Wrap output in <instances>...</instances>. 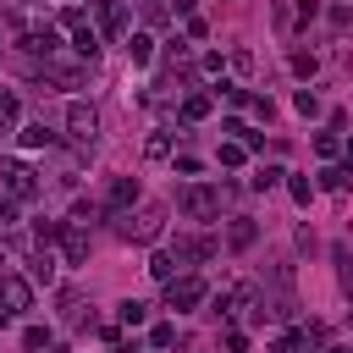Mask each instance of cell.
<instances>
[{
	"label": "cell",
	"instance_id": "cell-15",
	"mask_svg": "<svg viewBox=\"0 0 353 353\" xmlns=\"http://www.w3.org/2000/svg\"><path fill=\"white\" fill-rule=\"evenodd\" d=\"M254 237H259V226H254L248 215H237V221H232V232H226V243H232V248H248Z\"/></svg>",
	"mask_w": 353,
	"mask_h": 353
},
{
	"label": "cell",
	"instance_id": "cell-26",
	"mask_svg": "<svg viewBox=\"0 0 353 353\" xmlns=\"http://www.w3.org/2000/svg\"><path fill=\"white\" fill-rule=\"evenodd\" d=\"M287 193H292L298 204H309V199H314V182H309V176H287Z\"/></svg>",
	"mask_w": 353,
	"mask_h": 353
},
{
	"label": "cell",
	"instance_id": "cell-4",
	"mask_svg": "<svg viewBox=\"0 0 353 353\" xmlns=\"http://www.w3.org/2000/svg\"><path fill=\"white\" fill-rule=\"evenodd\" d=\"M66 132H72L83 149H94V132H99V110H94V105H83V99H72V105H66Z\"/></svg>",
	"mask_w": 353,
	"mask_h": 353
},
{
	"label": "cell",
	"instance_id": "cell-8",
	"mask_svg": "<svg viewBox=\"0 0 353 353\" xmlns=\"http://www.w3.org/2000/svg\"><path fill=\"white\" fill-rule=\"evenodd\" d=\"M132 204H138V176H110V182H105V210L127 215Z\"/></svg>",
	"mask_w": 353,
	"mask_h": 353
},
{
	"label": "cell",
	"instance_id": "cell-13",
	"mask_svg": "<svg viewBox=\"0 0 353 353\" xmlns=\"http://www.w3.org/2000/svg\"><path fill=\"white\" fill-rule=\"evenodd\" d=\"M72 50H77L83 61H94V55H99V28H88V22L72 28Z\"/></svg>",
	"mask_w": 353,
	"mask_h": 353
},
{
	"label": "cell",
	"instance_id": "cell-7",
	"mask_svg": "<svg viewBox=\"0 0 353 353\" xmlns=\"http://www.w3.org/2000/svg\"><path fill=\"white\" fill-rule=\"evenodd\" d=\"M0 309H6V314L33 309V281H28V276H0Z\"/></svg>",
	"mask_w": 353,
	"mask_h": 353
},
{
	"label": "cell",
	"instance_id": "cell-14",
	"mask_svg": "<svg viewBox=\"0 0 353 353\" xmlns=\"http://www.w3.org/2000/svg\"><path fill=\"white\" fill-rule=\"evenodd\" d=\"M50 143H55V132H50L44 121H28V127H22V149H50Z\"/></svg>",
	"mask_w": 353,
	"mask_h": 353
},
{
	"label": "cell",
	"instance_id": "cell-10",
	"mask_svg": "<svg viewBox=\"0 0 353 353\" xmlns=\"http://www.w3.org/2000/svg\"><path fill=\"white\" fill-rule=\"evenodd\" d=\"M210 254H215V243H210V237H176V248H171L176 270H182V265H199V259H210Z\"/></svg>",
	"mask_w": 353,
	"mask_h": 353
},
{
	"label": "cell",
	"instance_id": "cell-36",
	"mask_svg": "<svg viewBox=\"0 0 353 353\" xmlns=\"http://www.w3.org/2000/svg\"><path fill=\"white\" fill-rule=\"evenodd\" d=\"M11 221H17V199H11V193H0V232H6Z\"/></svg>",
	"mask_w": 353,
	"mask_h": 353
},
{
	"label": "cell",
	"instance_id": "cell-31",
	"mask_svg": "<svg viewBox=\"0 0 353 353\" xmlns=\"http://www.w3.org/2000/svg\"><path fill=\"white\" fill-rule=\"evenodd\" d=\"M11 121H17V94L0 88V127H11Z\"/></svg>",
	"mask_w": 353,
	"mask_h": 353
},
{
	"label": "cell",
	"instance_id": "cell-17",
	"mask_svg": "<svg viewBox=\"0 0 353 353\" xmlns=\"http://www.w3.org/2000/svg\"><path fill=\"white\" fill-rule=\"evenodd\" d=\"M99 215H105V204H94V199H77L72 204V226H94Z\"/></svg>",
	"mask_w": 353,
	"mask_h": 353
},
{
	"label": "cell",
	"instance_id": "cell-1",
	"mask_svg": "<svg viewBox=\"0 0 353 353\" xmlns=\"http://www.w3.org/2000/svg\"><path fill=\"white\" fill-rule=\"evenodd\" d=\"M116 232H121L127 243H154V237L165 232V210H160V204H149V210H138V215H127V221H121Z\"/></svg>",
	"mask_w": 353,
	"mask_h": 353
},
{
	"label": "cell",
	"instance_id": "cell-23",
	"mask_svg": "<svg viewBox=\"0 0 353 353\" xmlns=\"http://www.w3.org/2000/svg\"><path fill=\"white\" fill-rule=\"evenodd\" d=\"M149 276H154V281H171V276H176V259H171V254H154V259H149Z\"/></svg>",
	"mask_w": 353,
	"mask_h": 353
},
{
	"label": "cell",
	"instance_id": "cell-25",
	"mask_svg": "<svg viewBox=\"0 0 353 353\" xmlns=\"http://www.w3.org/2000/svg\"><path fill=\"white\" fill-rule=\"evenodd\" d=\"M215 160H221V165H243V160H248V149L232 138V143H221V154H215Z\"/></svg>",
	"mask_w": 353,
	"mask_h": 353
},
{
	"label": "cell",
	"instance_id": "cell-27",
	"mask_svg": "<svg viewBox=\"0 0 353 353\" xmlns=\"http://www.w3.org/2000/svg\"><path fill=\"white\" fill-rule=\"evenodd\" d=\"M22 347H28V353L50 347V331H44V325H28V331H22Z\"/></svg>",
	"mask_w": 353,
	"mask_h": 353
},
{
	"label": "cell",
	"instance_id": "cell-32",
	"mask_svg": "<svg viewBox=\"0 0 353 353\" xmlns=\"http://www.w3.org/2000/svg\"><path fill=\"white\" fill-rule=\"evenodd\" d=\"M292 72H298V77H314V72H320V61H314V55H303V50H298V55H292Z\"/></svg>",
	"mask_w": 353,
	"mask_h": 353
},
{
	"label": "cell",
	"instance_id": "cell-19",
	"mask_svg": "<svg viewBox=\"0 0 353 353\" xmlns=\"http://www.w3.org/2000/svg\"><path fill=\"white\" fill-rule=\"evenodd\" d=\"M210 116V94H188L182 99V121H204Z\"/></svg>",
	"mask_w": 353,
	"mask_h": 353
},
{
	"label": "cell",
	"instance_id": "cell-30",
	"mask_svg": "<svg viewBox=\"0 0 353 353\" xmlns=\"http://www.w3.org/2000/svg\"><path fill=\"white\" fill-rule=\"evenodd\" d=\"M281 176H287V171H281V165H259V176H254V188H259V193H265V188H276V182H281Z\"/></svg>",
	"mask_w": 353,
	"mask_h": 353
},
{
	"label": "cell",
	"instance_id": "cell-16",
	"mask_svg": "<svg viewBox=\"0 0 353 353\" xmlns=\"http://www.w3.org/2000/svg\"><path fill=\"white\" fill-rule=\"evenodd\" d=\"M347 176H353V165H325V171H320V188H325V193H342Z\"/></svg>",
	"mask_w": 353,
	"mask_h": 353
},
{
	"label": "cell",
	"instance_id": "cell-12",
	"mask_svg": "<svg viewBox=\"0 0 353 353\" xmlns=\"http://www.w3.org/2000/svg\"><path fill=\"white\" fill-rule=\"evenodd\" d=\"M314 342H320V325H309V331H287V336L276 342V353H314Z\"/></svg>",
	"mask_w": 353,
	"mask_h": 353
},
{
	"label": "cell",
	"instance_id": "cell-21",
	"mask_svg": "<svg viewBox=\"0 0 353 353\" xmlns=\"http://www.w3.org/2000/svg\"><path fill=\"white\" fill-rule=\"evenodd\" d=\"M28 281H55V259H50L44 248L33 254V265H28Z\"/></svg>",
	"mask_w": 353,
	"mask_h": 353
},
{
	"label": "cell",
	"instance_id": "cell-22",
	"mask_svg": "<svg viewBox=\"0 0 353 353\" xmlns=\"http://www.w3.org/2000/svg\"><path fill=\"white\" fill-rule=\"evenodd\" d=\"M116 320H121V325H143V320H149V303H138V298H127V303L116 309Z\"/></svg>",
	"mask_w": 353,
	"mask_h": 353
},
{
	"label": "cell",
	"instance_id": "cell-9",
	"mask_svg": "<svg viewBox=\"0 0 353 353\" xmlns=\"http://www.w3.org/2000/svg\"><path fill=\"white\" fill-rule=\"evenodd\" d=\"M22 50H28V55H44V61H50V55L61 50V33H55V28H22Z\"/></svg>",
	"mask_w": 353,
	"mask_h": 353
},
{
	"label": "cell",
	"instance_id": "cell-29",
	"mask_svg": "<svg viewBox=\"0 0 353 353\" xmlns=\"http://www.w3.org/2000/svg\"><path fill=\"white\" fill-rule=\"evenodd\" d=\"M336 149H342V143H336V132H314V154H320V160H331Z\"/></svg>",
	"mask_w": 353,
	"mask_h": 353
},
{
	"label": "cell",
	"instance_id": "cell-24",
	"mask_svg": "<svg viewBox=\"0 0 353 353\" xmlns=\"http://www.w3.org/2000/svg\"><path fill=\"white\" fill-rule=\"evenodd\" d=\"M143 154H149V160H165V154H171V138H165V132H149Z\"/></svg>",
	"mask_w": 353,
	"mask_h": 353
},
{
	"label": "cell",
	"instance_id": "cell-28",
	"mask_svg": "<svg viewBox=\"0 0 353 353\" xmlns=\"http://www.w3.org/2000/svg\"><path fill=\"white\" fill-rule=\"evenodd\" d=\"M292 105H298V116H320V99H314L309 88H298V94H292Z\"/></svg>",
	"mask_w": 353,
	"mask_h": 353
},
{
	"label": "cell",
	"instance_id": "cell-20",
	"mask_svg": "<svg viewBox=\"0 0 353 353\" xmlns=\"http://www.w3.org/2000/svg\"><path fill=\"white\" fill-rule=\"evenodd\" d=\"M61 232H66L61 221H33V243H39V248H50V243H61Z\"/></svg>",
	"mask_w": 353,
	"mask_h": 353
},
{
	"label": "cell",
	"instance_id": "cell-34",
	"mask_svg": "<svg viewBox=\"0 0 353 353\" xmlns=\"http://www.w3.org/2000/svg\"><path fill=\"white\" fill-rule=\"evenodd\" d=\"M83 22H88L83 6H66V11H61V28H83Z\"/></svg>",
	"mask_w": 353,
	"mask_h": 353
},
{
	"label": "cell",
	"instance_id": "cell-6",
	"mask_svg": "<svg viewBox=\"0 0 353 353\" xmlns=\"http://www.w3.org/2000/svg\"><path fill=\"white\" fill-rule=\"evenodd\" d=\"M94 22H99V39H127V6L121 0H94Z\"/></svg>",
	"mask_w": 353,
	"mask_h": 353
},
{
	"label": "cell",
	"instance_id": "cell-38",
	"mask_svg": "<svg viewBox=\"0 0 353 353\" xmlns=\"http://www.w3.org/2000/svg\"><path fill=\"white\" fill-rule=\"evenodd\" d=\"M325 353H353V347H325Z\"/></svg>",
	"mask_w": 353,
	"mask_h": 353
},
{
	"label": "cell",
	"instance_id": "cell-37",
	"mask_svg": "<svg viewBox=\"0 0 353 353\" xmlns=\"http://www.w3.org/2000/svg\"><path fill=\"white\" fill-rule=\"evenodd\" d=\"M226 353H248V336L243 331H226Z\"/></svg>",
	"mask_w": 353,
	"mask_h": 353
},
{
	"label": "cell",
	"instance_id": "cell-11",
	"mask_svg": "<svg viewBox=\"0 0 353 353\" xmlns=\"http://www.w3.org/2000/svg\"><path fill=\"white\" fill-rule=\"evenodd\" d=\"M61 254H66V265H83V259H88V237H83V226H66V232H61Z\"/></svg>",
	"mask_w": 353,
	"mask_h": 353
},
{
	"label": "cell",
	"instance_id": "cell-5",
	"mask_svg": "<svg viewBox=\"0 0 353 353\" xmlns=\"http://www.w3.org/2000/svg\"><path fill=\"white\" fill-rule=\"evenodd\" d=\"M221 210V193L210 188V182H193V188H182V215H193V221H210Z\"/></svg>",
	"mask_w": 353,
	"mask_h": 353
},
{
	"label": "cell",
	"instance_id": "cell-33",
	"mask_svg": "<svg viewBox=\"0 0 353 353\" xmlns=\"http://www.w3.org/2000/svg\"><path fill=\"white\" fill-rule=\"evenodd\" d=\"M248 110H254V116H259V121H270V116H276V105H270V99H265V94H248Z\"/></svg>",
	"mask_w": 353,
	"mask_h": 353
},
{
	"label": "cell",
	"instance_id": "cell-2",
	"mask_svg": "<svg viewBox=\"0 0 353 353\" xmlns=\"http://www.w3.org/2000/svg\"><path fill=\"white\" fill-rule=\"evenodd\" d=\"M204 292H210V287H204L199 276H171V281H165V309L188 314V309H199V303H204Z\"/></svg>",
	"mask_w": 353,
	"mask_h": 353
},
{
	"label": "cell",
	"instance_id": "cell-18",
	"mask_svg": "<svg viewBox=\"0 0 353 353\" xmlns=\"http://www.w3.org/2000/svg\"><path fill=\"white\" fill-rule=\"evenodd\" d=\"M127 55H132L138 66H143V61H154V39H149V33H132V39H127Z\"/></svg>",
	"mask_w": 353,
	"mask_h": 353
},
{
	"label": "cell",
	"instance_id": "cell-35",
	"mask_svg": "<svg viewBox=\"0 0 353 353\" xmlns=\"http://www.w3.org/2000/svg\"><path fill=\"white\" fill-rule=\"evenodd\" d=\"M149 342H154V347H171V342H176V325H154Z\"/></svg>",
	"mask_w": 353,
	"mask_h": 353
},
{
	"label": "cell",
	"instance_id": "cell-3",
	"mask_svg": "<svg viewBox=\"0 0 353 353\" xmlns=\"http://www.w3.org/2000/svg\"><path fill=\"white\" fill-rule=\"evenodd\" d=\"M0 182H6V193L22 204V199H39V176H33V165H22V160H0Z\"/></svg>",
	"mask_w": 353,
	"mask_h": 353
},
{
	"label": "cell",
	"instance_id": "cell-39",
	"mask_svg": "<svg viewBox=\"0 0 353 353\" xmlns=\"http://www.w3.org/2000/svg\"><path fill=\"white\" fill-rule=\"evenodd\" d=\"M347 160H353V138H347Z\"/></svg>",
	"mask_w": 353,
	"mask_h": 353
}]
</instances>
